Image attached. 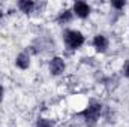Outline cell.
<instances>
[{"instance_id":"5bb4252c","label":"cell","mask_w":129,"mask_h":127,"mask_svg":"<svg viewBox=\"0 0 129 127\" xmlns=\"http://www.w3.org/2000/svg\"><path fill=\"white\" fill-rule=\"evenodd\" d=\"M5 18V12H3V9H0V21Z\"/></svg>"},{"instance_id":"52a82bcc","label":"cell","mask_w":129,"mask_h":127,"mask_svg":"<svg viewBox=\"0 0 129 127\" xmlns=\"http://www.w3.org/2000/svg\"><path fill=\"white\" fill-rule=\"evenodd\" d=\"M74 20H75V17H74V12L71 8H64L60 12H57V15H56V24L60 27H64V29H68V26Z\"/></svg>"},{"instance_id":"5b68a950","label":"cell","mask_w":129,"mask_h":127,"mask_svg":"<svg viewBox=\"0 0 129 127\" xmlns=\"http://www.w3.org/2000/svg\"><path fill=\"white\" fill-rule=\"evenodd\" d=\"M110 45H111V42H110L108 36L104 33H96L92 39V48L98 54H105L110 49Z\"/></svg>"},{"instance_id":"9c48e42d","label":"cell","mask_w":129,"mask_h":127,"mask_svg":"<svg viewBox=\"0 0 129 127\" xmlns=\"http://www.w3.org/2000/svg\"><path fill=\"white\" fill-rule=\"evenodd\" d=\"M110 6H111L113 11L122 12V11H125V8L128 6V2H125V0H113V2L110 3Z\"/></svg>"},{"instance_id":"4fadbf2b","label":"cell","mask_w":129,"mask_h":127,"mask_svg":"<svg viewBox=\"0 0 129 127\" xmlns=\"http://www.w3.org/2000/svg\"><path fill=\"white\" fill-rule=\"evenodd\" d=\"M66 127H80V124H77V123H71V124H68Z\"/></svg>"},{"instance_id":"7c38bea8","label":"cell","mask_w":129,"mask_h":127,"mask_svg":"<svg viewBox=\"0 0 129 127\" xmlns=\"http://www.w3.org/2000/svg\"><path fill=\"white\" fill-rule=\"evenodd\" d=\"M5 94H6V88L3 84H0V103L5 100Z\"/></svg>"},{"instance_id":"7a4b0ae2","label":"cell","mask_w":129,"mask_h":127,"mask_svg":"<svg viewBox=\"0 0 129 127\" xmlns=\"http://www.w3.org/2000/svg\"><path fill=\"white\" fill-rule=\"evenodd\" d=\"M62 40H63L64 48L71 52L81 49L86 45V34L80 29H64L62 33Z\"/></svg>"},{"instance_id":"8fae6325","label":"cell","mask_w":129,"mask_h":127,"mask_svg":"<svg viewBox=\"0 0 129 127\" xmlns=\"http://www.w3.org/2000/svg\"><path fill=\"white\" fill-rule=\"evenodd\" d=\"M120 73H122V76H123V78H128V79H129V58L123 60L122 67H120Z\"/></svg>"},{"instance_id":"ba28073f","label":"cell","mask_w":129,"mask_h":127,"mask_svg":"<svg viewBox=\"0 0 129 127\" xmlns=\"http://www.w3.org/2000/svg\"><path fill=\"white\" fill-rule=\"evenodd\" d=\"M36 8H38V3L33 2V0H20V2H17V9L24 15H32L33 12H36Z\"/></svg>"},{"instance_id":"8992f818","label":"cell","mask_w":129,"mask_h":127,"mask_svg":"<svg viewBox=\"0 0 129 127\" xmlns=\"http://www.w3.org/2000/svg\"><path fill=\"white\" fill-rule=\"evenodd\" d=\"M14 66L18 69V70H29L30 66H32V55L27 52V51H21L15 55L14 58Z\"/></svg>"},{"instance_id":"30bf717a","label":"cell","mask_w":129,"mask_h":127,"mask_svg":"<svg viewBox=\"0 0 129 127\" xmlns=\"http://www.w3.org/2000/svg\"><path fill=\"white\" fill-rule=\"evenodd\" d=\"M35 127H56L54 126V121L50 120V118H45V117H39L35 123Z\"/></svg>"},{"instance_id":"3957f363","label":"cell","mask_w":129,"mask_h":127,"mask_svg":"<svg viewBox=\"0 0 129 127\" xmlns=\"http://www.w3.org/2000/svg\"><path fill=\"white\" fill-rule=\"evenodd\" d=\"M71 9H72V12H74V17L78 18V20H81V21L89 20V18L92 17V14H93L92 5L87 3V2H83V0L74 2L72 6H71Z\"/></svg>"},{"instance_id":"277c9868","label":"cell","mask_w":129,"mask_h":127,"mask_svg":"<svg viewBox=\"0 0 129 127\" xmlns=\"http://www.w3.org/2000/svg\"><path fill=\"white\" fill-rule=\"evenodd\" d=\"M48 72L51 76H62L66 72V60L62 55H53L48 60Z\"/></svg>"},{"instance_id":"6da1fadb","label":"cell","mask_w":129,"mask_h":127,"mask_svg":"<svg viewBox=\"0 0 129 127\" xmlns=\"http://www.w3.org/2000/svg\"><path fill=\"white\" fill-rule=\"evenodd\" d=\"M102 114H104V105L99 100H90L89 105L77 114V117L86 127H96Z\"/></svg>"}]
</instances>
